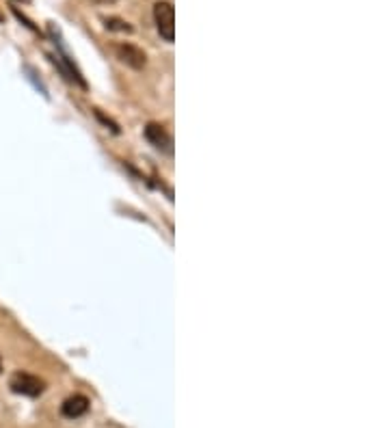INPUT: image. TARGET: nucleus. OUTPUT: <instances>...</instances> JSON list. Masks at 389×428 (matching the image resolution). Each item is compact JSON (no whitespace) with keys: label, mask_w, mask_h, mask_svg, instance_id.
I'll use <instances>...</instances> for the list:
<instances>
[{"label":"nucleus","mask_w":389,"mask_h":428,"mask_svg":"<svg viewBox=\"0 0 389 428\" xmlns=\"http://www.w3.org/2000/svg\"><path fill=\"white\" fill-rule=\"evenodd\" d=\"M0 20H3V15H0Z\"/></svg>","instance_id":"obj_9"},{"label":"nucleus","mask_w":389,"mask_h":428,"mask_svg":"<svg viewBox=\"0 0 389 428\" xmlns=\"http://www.w3.org/2000/svg\"><path fill=\"white\" fill-rule=\"evenodd\" d=\"M154 22L160 37L171 44L175 39V9L169 0H160L154 5Z\"/></svg>","instance_id":"obj_1"},{"label":"nucleus","mask_w":389,"mask_h":428,"mask_svg":"<svg viewBox=\"0 0 389 428\" xmlns=\"http://www.w3.org/2000/svg\"><path fill=\"white\" fill-rule=\"evenodd\" d=\"M98 3H115V0H98Z\"/></svg>","instance_id":"obj_7"},{"label":"nucleus","mask_w":389,"mask_h":428,"mask_svg":"<svg viewBox=\"0 0 389 428\" xmlns=\"http://www.w3.org/2000/svg\"><path fill=\"white\" fill-rule=\"evenodd\" d=\"M115 54H117L119 61H122L124 65H128V67H132V70H143L145 63H147V54L134 44H117Z\"/></svg>","instance_id":"obj_3"},{"label":"nucleus","mask_w":389,"mask_h":428,"mask_svg":"<svg viewBox=\"0 0 389 428\" xmlns=\"http://www.w3.org/2000/svg\"><path fill=\"white\" fill-rule=\"evenodd\" d=\"M9 387L13 394H20V396H28V398H37L44 389H46V383L39 379V377H33L28 372H15L9 381Z\"/></svg>","instance_id":"obj_2"},{"label":"nucleus","mask_w":389,"mask_h":428,"mask_svg":"<svg viewBox=\"0 0 389 428\" xmlns=\"http://www.w3.org/2000/svg\"><path fill=\"white\" fill-rule=\"evenodd\" d=\"M0 372H3V361H0Z\"/></svg>","instance_id":"obj_8"},{"label":"nucleus","mask_w":389,"mask_h":428,"mask_svg":"<svg viewBox=\"0 0 389 428\" xmlns=\"http://www.w3.org/2000/svg\"><path fill=\"white\" fill-rule=\"evenodd\" d=\"M106 28L108 31H117V33H132V26L124 20H119V18H108Z\"/></svg>","instance_id":"obj_6"},{"label":"nucleus","mask_w":389,"mask_h":428,"mask_svg":"<svg viewBox=\"0 0 389 428\" xmlns=\"http://www.w3.org/2000/svg\"><path fill=\"white\" fill-rule=\"evenodd\" d=\"M145 138L152 143L156 150H160V152H165V154H171V152H173V148H171V136H169V134L165 132V128L158 126V124H147V126H145Z\"/></svg>","instance_id":"obj_4"},{"label":"nucleus","mask_w":389,"mask_h":428,"mask_svg":"<svg viewBox=\"0 0 389 428\" xmlns=\"http://www.w3.org/2000/svg\"><path fill=\"white\" fill-rule=\"evenodd\" d=\"M89 398L87 396H82V394H74V396H70L68 401L61 405V413L65 415V417H70V420H76V417H82L87 411H89Z\"/></svg>","instance_id":"obj_5"}]
</instances>
